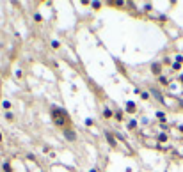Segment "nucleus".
Listing matches in <instances>:
<instances>
[{
    "label": "nucleus",
    "mask_w": 183,
    "mask_h": 172,
    "mask_svg": "<svg viewBox=\"0 0 183 172\" xmlns=\"http://www.w3.org/2000/svg\"><path fill=\"white\" fill-rule=\"evenodd\" d=\"M52 119L57 126L64 128V130L70 128V115H68V112L64 108H61V106H52Z\"/></svg>",
    "instance_id": "1"
},
{
    "label": "nucleus",
    "mask_w": 183,
    "mask_h": 172,
    "mask_svg": "<svg viewBox=\"0 0 183 172\" xmlns=\"http://www.w3.org/2000/svg\"><path fill=\"white\" fill-rule=\"evenodd\" d=\"M105 138H107V142L114 147V149H118V145H119V142H118V138L114 137V133H110V131H105Z\"/></svg>",
    "instance_id": "2"
},
{
    "label": "nucleus",
    "mask_w": 183,
    "mask_h": 172,
    "mask_svg": "<svg viewBox=\"0 0 183 172\" xmlns=\"http://www.w3.org/2000/svg\"><path fill=\"white\" fill-rule=\"evenodd\" d=\"M64 137H66V140H70V142H75L77 140V133H75V130H71V128L64 130Z\"/></svg>",
    "instance_id": "3"
},
{
    "label": "nucleus",
    "mask_w": 183,
    "mask_h": 172,
    "mask_svg": "<svg viewBox=\"0 0 183 172\" xmlns=\"http://www.w3.org/2000/svg\"><path fill=\"white\" fill-rule=\"evenodd\" d=\"M151 73H153L155 76H162V64H160V62H155L153 66H151Z\"/></svg>",
    "instance_id": "4"
},
{
    "label": "nucleus",
    "mask_w": 183,
    "mask_h": 172,
    "mask_svg": "<svg viewBox=\"0 0 183 172\" xmlns=\"http://www.w3.org/2000/svg\"><path fill=\"white\" fill-rule=\"evenodd\" d=\"M126 112H130V114H135V112H137V106H135L133 101H128V103H126Z\"/></svg>",
    "instance_id": "5"
},
{
    "label": "nucleus",
    "mask_w": 183,
    "mask_h": 172,
    "mask_svg": "<svg viewBox=\"0 0 183 172\" xmlns=\"http://www.w3.org/2000/svg\"><path fill=\"white\" fill-rule=\"evenodd\" d=\"M158 82L162 83V85H169V83H171V82H169V78H167V76H164V75H162V76H158Z\"/></svg>",
    "instance_id": "6"
},
{
    "label": "nucleus",
    "mask_w": 183,
    "mask_h": 172,
    "mask_svg": "<svg viewBox=\"0 0 183 172\" xmlns=\"http://www.w3.org/2000/svg\"><path fill=\"white\" fill-rule=\"evenodd\" d=\"M112 115H114V112H112L110 108H105V110H103V117H105V119H110Z\"/></svg>",
    "instance_id": "7"
},
{
    "label": "nucleus",
    "mask_w": 183,
    "mask_h": 172,
    "mask_svg": "<svg viewBox=\"0 0 183 172\" xmlns=\"http://www.w3.org/2000/svg\"><path fill=\"white\" fill-rule=\"evenodd\" d=\"M156 140H158V142H167V135H165V133H160V135L156 137Z\"/></svg>",
    "instance_id": "8"
},
{
    "label": "nucleus",
    "mask_w": 183,
    "mask_h": 172,
    "mask_svg": "<svg viewBox=\"0 0 183 172\" xmlns=\"http://www.w3.org/2000/svg\"><path fill=\"white\" fill-rule=\"evenodd\" d=\"M114 117H116L118 121H123V112L121 110H116V112H114Z\"/></svg>",
    "instance_id": "9"
},
{
    "label": "nucleus",
    "mask_w": 183,
    "mask_h": 172,
    "mask_svg": "<svg viewBox=\"0 0 183 172\" xmlns=\"http://www.w3.org/2000/svg\"><path fill=\"white\" fill-rule=\"evenodd\" d=\"M135 128H137V121H130L128 122V130L132 131V130H135Z\"/></svg>",
    "instance_id": "10"
},
{
    "label": "nucleus",
    "mask_w": 183,
    "mask_h": 172,
    "mask_svg": "<svg viewBox=\"0 0 183 172\" xmlns=\"http://www.w3.org/2000/svg\"><path fill=\"white\" fill-rule=\"evenodd\" d=\"M171 68H172L174 71H179V69H181V64H179V62H172V66H171Z\"/></svg>",
    "instance_id": "11"
},
{
    "label": "nucleus",
    "mask_w": 183,
    "mask_h": 172,
    "mask_svg": "<svg viewBox=\"0 0 183 172\" xmlns=\"http://www.w3.org/2000/svg\"><path fill=\"white\" fill-rule=\"evenodd\" d=\"M156 117L162 121V122H165V114H164V112H156Z\"/></svg>",
    "instance_id": "12"
},
{
    "label": "nucleus",
    "mask_w": 183,
    "mask_h": 172,
    "mask_svg": "<svg viewBox=\"0 0 183 172\" xmlns=\"http://www.w3.org/2000/svg\"><path fill=\"white\" fill-rule=\"evenodd\" d=\"M4 172H13V167H11V163H4Z\"/></svg>",
    "instance_id": "13"
},
{
    "label": "nucleus",
    "mask_w": 183,
    "mask_h": 172,
    "mask_svg": "<svg viewBox=\"0 0 183 172\" xmlns=\"http://www.w3.org/2000/svg\"><path fill=\"white\" fill-rule=\"evenodd\" d=\"M34 20L37 21V23H41V21H43V16H41L39 13H36V14H34Z\"/></svg>",
    "instance_id": "14"
},
{
    "label": "nucleus",
    "mask_w": 183,
    "mask_h": 172,
    "mask_svg": "<svg viewBox=\"0 0 183 172\" xmlns=\"http://www.w3.org/2000/svg\"><path fill=\"white\" fill-rule=\"evenodd\" d=\"M2 106H4V110H9L11 108V103L9 101H2Z\"/></svg>",
    "instance_id": "15"
},
{
    "label": "nucleus",
    "mask_w": 183,
    "mask_h": 172,
    "mask_svg": "<svg viewBox=\"0 0 183 172\" xmlns=\"http://www.w3.org/2000/svg\"><path fill=\"white\" fill-rule=\"evenodd\" d=\"M137 92H139V91H137ZM139 96H141L142 99H149V94H148V92H139Z\"/></svg>",
    "instance_id": "16"
},
{
    "label": "nucleus",
    "mask_w": 183,
    "mask_h": 172,
    "mask_svg": "<svg viewBox=\"0 0 183 172\" xmlns=\"http://www.w3.org/2000/svg\"><path fill=\"white\" fill-rule=\"evenodd\" d=\"M6 119H7V121H14V115H13L11 112H7V114H6Z\"/></svg>",
    "instance_id": "17"
},
{
    "label": "nucleus",
    "mask_w": 183,
    "mask_h": 172,
    "mask_svg": "<svg viewBox=\"0 0 183 172\" xmlns=\"http://www.w3.org/2000/svg\"><path fill=\"white\" fill-rule=\"evenodd\" d=\"M52 46H53V48H55V50H57V48H59V46H61V43H59V41H52Z\"/></svg>",
    "instance_id": "18"
},
{
    "label": "nucleus",
    "mask_w": 183,
    "mask_h": 172,
    "mask_svg": "<svg viewBox=\"0 0 183 172\" xmlns=\"http://www.w3.org/2000/svg\"><path fill=\"white\" fill-rule=\"evenodd\" d=\"M85 124H87V126H93L94 121H93V119H85Z\"/></svg>",
    "instance_id": "19"
},
{
    "label": "nucleus",
    "mask_w": 183,
    "mask_h": 172,
    "mask_svg": "<svg viewBox=\"0 0 183 172\" xmlns=\"http://www.w3.org/2000/svg\"><path fill=\"white\" fill-rule=\"evenodd\" d=\"M176 62H179V64H183V57H181V55H176Z\"/></svg>",
    "instance_id": "20"
},
{
    "label": "nucleus",
    "mask_w": 183,
    "mask_h": 172,
    "mask_svg": "<svg viewBox=\"0 0 183 172\" xmlns=\"http://www.w3.org/2000/svg\"><path fill=\"white\" fill-rule=\"evenodd\" d=\"M178 82H179V83H183V75H179V76H178Z\"/></svg>",
    "instance_id": "21"
},
{
    "label": "nucleus",
    "mask_w": 183,
    "mask_h": 172,
    "mask_svg": "<svg viewBox=\"0 0 183 172\" xmlns=\"http://www.w3.org/2000/svg\"><path fill=\"white\" fill-rule=\"evenodd\" d=\"M4 140V135H2V131H0V142H2Z\"/></svg>",
    "instance_id": "22"
}]
</instances>
